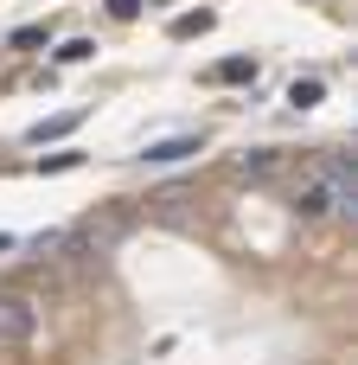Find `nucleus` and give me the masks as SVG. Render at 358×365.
<instances>
[{
  "instance_id": "10",
  "label": "nucleus",
  "mask_w": 358,
  "mask_h": 365,
  "mask_svg": "<svg viewBox=\"0 0 358 365\" xmlns=\"http://www.w3.org/2000/svg\"><path fill=\"white\" fill-rule=\"evenodd\" d=\"M77 160H83V154H45V160H38V173H58V167H77Z\"/></svg>"
},
{
  "instance_id": "6",
  "label": "nucleus",
  "mask_w": 358,
  "mask_h": 365,
  "mask_svg": "<svg viewBox=\"0 0 358 365\" xmlns=\"http://www.w3.org/2000/svg\"><path fill=\"white\" fill-rule=\"evenodd\" d=\"M320 96H327V83H320V77H295V83H288V103H295V109H314Z\"/></svg>"
},
{
  "instance_id": "7",
  "label": "nucleus",
  "mask_w": 358,
  "mask_h": 365,
  "mask_svg": "<svg viewBox=\"0 0 358 365\" xmlns=\"http://www.w3.org/2000/svg\"><path fill=\"white\" fill-rule=\"evenodd\" d=\"M199 32H211V6H199V13H179V19H173V38H199Z\"/></svg>"
},
{
  "instance_id": "3",
  "label": "nucleus",
  "mask_w": 358,
  "mask_h": 365,
  "mask_svg": "<svg viewBox=\"0 0 358 365\" xmlns=\"http://www.w3.org/2000/svg\"><path fill=\"white\" fill-rule=\"evenodd\" d=\"M237 173H243V180H275V173H282V154H275V148H256V154L237 160Z\"/></svg>"
},
{
  "instance_id": "2",
  "label": "nucleus",
  "mask_w": 358,
  "mask_h": 365,
  "mask_svg": "<svg viewBox=\"0 0 358 365\" xmlns=\"http://www.w3.org/2000/svg\"><path fill=\"white\" fill-rule=\"evenodd\" d=\"M186 154H199V135H173V141H147V160H154V167H173V160H186Z\"/></svg>"
},
{
  "instance_id": "5",
  "label": "nucleus",
  "mask_w": 358,
  "mask_h": 365,
  "mask_svg": "<svg viewBox=\"0 0 358 365\" xmlns=\"http://www.w3.org/2000/svg\"><path fill=\"white\" fill-rule=\"evenodd\" d=\"M250 77H256V58H224L211 71V83H250Z\"/></svg>"
},
{
  "instance_id": "8",
  "label": "nucleus",
  "mask_w": 358,
  "mask_h": 365,
  "mask_svg": "<svg viewBox=\"0 0 358 365\" xmlns=\"http://www.w3.org/2000/svg\"><path fill=\"white\" fill-rule=\"evenodd\" d=\"M83 58H96L90 38H64V45H58V64H83Z\"/></svg>"
},
{
  "instance_id": "11",
  "label": "nucleus",
  "mask_w": 358,
  "mask_h": 365,
  "mask_svg": "<svg viewBox=\"0 0 358 365\" xmlns=\"http://www.w3.org/2000/svg\"><path fill=\"white\" fill-rule=\"evenodd\" d=\"M109 13L115 19H141V0H109Z\"/></svg>"
},
{
  "instance_id": "12",
  "label": "nucleus",
  "mask_w": 358,
  "mask_h": 365,
  "mask_svg": "<svg viewBox=\"0 0 358 365\" xmlns=\"http://www.w3.org/2000/svg\"><path fill=\"white\" fill-rule=\"evenodd\" d=\"M13 244H19V237H6V231H0V250H13Z\"/></svg>"
},
{
  "instance_id": "4",
  "label": "nucleus",
  "mask_w": 358,
  "mask_h": 365,
  "mask_svg": "<svg viewBox=\"0 0 358 365\" xmlns=\"http://www.w3.org/2000/svg\"><path fill=\"white\" fill-rule=\"evenodd\" d=\"M70 128H77V109H64V115H45L38 128H26V141H32V148H45V141H58V135H70Z\"/></svg>"
},
{
  "instance_id": "9",
  "label": "nucleus",
  "mask_w": 358,
  "mask_h": 365,
  "mask_svg": "<svg viewBox=\"0 0 358 365\" xmlns=\"http://www.w3.org/2000/svg\"><path fill=\"white\" fill-rule=\"evenodd\" d=\"M13 45H19V51H32V45H45V26H19V32H13Z\"/></svg>"
},
{
  "instance_id": "1",
  "label": "nucleus",
  "mask_w": 358,
  "mask_h": 365,
  "mask_svg": "<svg viewBox=\"0 0 358 365\" xmlns=\"http://www.w3.org/2000/svg\"><path fill=\"white\" fill-rule=\"evenodd\" d=\"M295 212L301 218H352L358 212V167L346 154L307 160V173L295 180Z\"/></svg>"
}]
</instances>
